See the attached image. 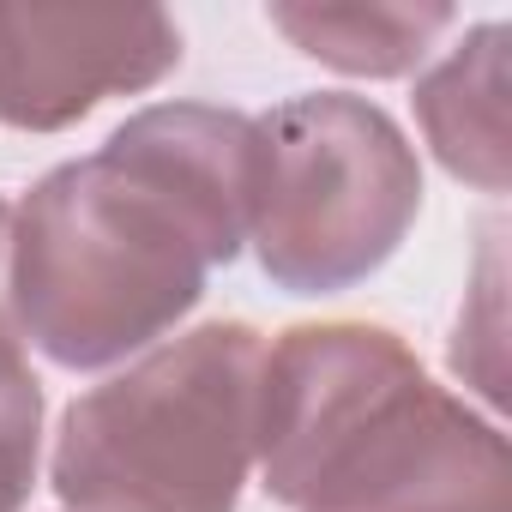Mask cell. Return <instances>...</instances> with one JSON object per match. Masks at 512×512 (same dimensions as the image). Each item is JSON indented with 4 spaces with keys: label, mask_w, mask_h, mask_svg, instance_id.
Instances as JSON below:
<instances>
[{
    "label": "cell",
    "mask_w": 512,
    "mask_h": 512,
    "mask_svg": "<svg viewBox=\"0 0 512 512\" xmlns=\"http://www.w3.org/2000/svg\"><path fill=\"white\" fill-rule=\"evenodd\" d=\"M253 115L151 103L13 205V320L55 368L145 356L247 247Z\"/></svg>",
    "instance_id": "cell-1"
},
{
    "label": "cell",
    "mask_w": 512,
    "mask_h": 512,
    "mask_svg": "<svg viewBox=\"0 0 512 512\" xmlns=\"http://www.w3.org/2000/svg\"><path fill=\"white\" fill-rule=\"evenodd\" d=\"M266 494L284 512H512L506 440L386 326H290L260 368Z\"/></svg>",
    "instance_id": "cell-2"
},
{
    "label": "cell",
    "mask_w": 512,
    "mask_h": 512,
    "mask_svg": "<svg viewBox=\"0 0 512 512\" xmlns=\"http://www.w3.org/2000/svg\"><path fill=\"white\" fill-rule=\"evenodd\" d=\"M266 338L211 320L67 404L55 494L73 512H235L260 440Z\"/></svg>",
    "instance_id": "cell-3"
},
{
    "label": "cell",
    "mask_w": 512,
    "mask_h": 512,
    "mask_svg": "<svg viewBox=\"0 0 512 512\" xmlns=\"http://www.w3.org/2000/svg\"><path fill=\"white\" fill-rule=\"evenodd\" d=\"M422 211V163L368 97L314 91L253 121L247 241L278 290L332 296L374 278Z\"/></svg>",
    "instance_id": "cell-4"
},
{
    "label": "cell",
    "mask_w": 512,
    "mask_h": 512,
    "mask_svg": "<svg viewBox=\"0 0 512 512\" xmlns=\"http://www.w3.org/2000/svg\"><path fill=\"white\" fill-rule=\"evenodd\" d=\"M175 61L181 31L157 7H0V127L61 133L109 97L151 91L175 73Z\"/></svg>",
    "instance_id": "cell-5"
},
{
    "label": "cell",
    "mask_w": 512,
    "mask_h": 512,
    "mask_svg": "<svg viewBox=\"0 0 512 512\" xmlns=\"http://www.w3.org/2000/svg\"><path fill=\"white\" fill-rule=\"evenodd\" d=\"M512 31L506 25H476L440 67L422 73L416 85V121L428 151L440 157L446 175L482 187V193H506V67Z\"/></svg>",
    "instance_id": "cell-6"
},
{
    "label": "cell",
    "mask_w": 512,
    "mask_h": 512,
    "mask_svg": "<svg viewBox=\"0 0 512 512\" xmlns=\"http://www.w3.org/2000/svg\"><path fill=\"white\" fill-rule=\"evenodd\" d=\"M266 19L320 67H338L356 79H398L422 67V55L434 49L440 31H452L458 13L446 0H428V7H410V0H368V7L284 0V7H266Z\"/></svg>",
    "instance_id": "cell-7"
},
{
    "label": "cell",
    "mask_w": 512,
    "mask_h": 512,
    "mask_svg": "<svg viewBox=\"0 0 512 512\" xmlns=\"http://www.w3.org/2000/svg\"><path fill=\"white\" fill-rule=\"evenodd\" d=\"M43 458V380L25 362V338L0 332V512H19Z\"/></svg>",
    "instance_id": "cell-8"
},
{
    "label": "cell",
    "mask_w": 512,
    "mask_h": 512,
    "mask_svg": "<svg viewBox=\"0 0 512 512\" xmlns=\"http://www.w3.org/2000/svg\"><path fill=\"white\" fill-rule=\"evenodd\" d=\"M500 229H488V247H482V266H476V284H470V302L458 314V332H452V368L488 398L500 404V350H506V320H500Z\"/></svg>",
    "instance_id": "cell-9"
},
{
    "label": "cell",
    "mask_w": 512,
    "mask_h": 512,
    "mask_svg": "<svg viewBox=\"0 0 512 512\" xmlns=\"http://www.w3.org/2000/svg\"><path fill=\"white\" fill-rule=\"evenodd\" d=\"M0 332H19L13 320V205L0 199Z\"/></svg>",
    "instance_id": "cell-10"
}]
</instances>
